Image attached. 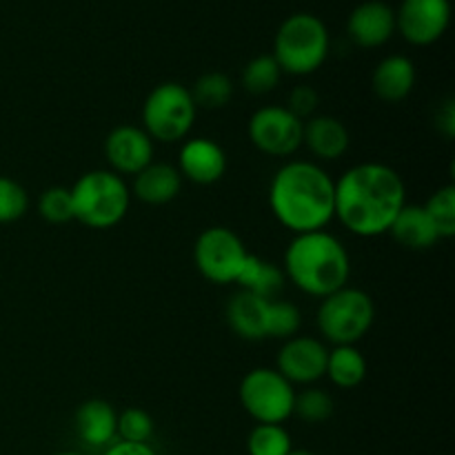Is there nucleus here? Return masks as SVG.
Returning a JSON list of instances; mask_svg holds the SVG:
<instances>
[{"label": "nucleus", "instance_id": "f257e3e1", "mask_svg": "<svg viewBox=\"0 0 455 455\" xmlns=\"http://www.w3.org/2000/svg\"><path fill=\"white\" fill-rule=\"evenodd\" d=\"M407 204V185L385 163H360L336 180L333 220L358 238L389 234L395 216Z\"/></svg>", "mask_w": 455, "mask_h": 455}, {"label": "nucleus", "instance_id": "f03ea898", "mask_svg": "<svg viewBox=\"0 0 455 455\" xmlns=\"http://www.w3.org/2000/svg\"><path fill=\"white\" fill-rule=\"evenodd\" d=\"M336 180L314 160H289L269 182V209L293 235L327 229L333 220Z\"/></svg>", "mask_w": 455, "mask_h": 455}, {"label": "nucleus", "instance_id": "7ed1b4c3", "mask_svg": "<svg viewBox=\"0 0 455 455\" xmlns=\"http://www.w3.org/2000/svg\"><path fill=\"white\" fill-rule=\"evenodd\" d=\"M283 271L284 278L302 293L323 300L349 284L351 258L342 240L331 231H309L289 240Z\"/></svg>", "mask_w": 455, "mask_h": 455}, {"label": "nucleus", "instance_id": "20e7f679", "mask_svg": "<svg viewBox=\"0 0 455 455\" xmlns=\"http://www.w3.org/2000/svg\"><path fill=\"white\" fill-rule=\"evenodd\" d=\"M74 220L89 229H111L124 220L132 204V191L123 176L111 169H92L69 187Z\"/></svg>", "mask_w": 455, "mask_h": 455}, {"label": "nucleus", "instance_id": "39448f33", "mask_svg": "<svg viewBox=\"0 0 455 455\" xmlns=\"http://www.w3.org/2000/svg\"><path fill=\"white\" fill-rule=\"evenodd\" d=\"M331 47L329 29L318 16L307 12L284 18L274 38L271 56L289 76H311L324 65Z\"/></svg>", "mask_w": 455, "mask_h": 455}, {"label": "nucleus", "instance_id": "423d86ee", "mask_svg": "<svg viewBox=\"0 0 455 455\" xmlns=\"http://www.w3.org/2000/svg\"><path fill=\"white\" fill-rule=\"evenodd\" d=\"M315 323L329 345H358L376 323V305L367 291L347 284L320 300Z\"/></svg>", "mask_w": 455, "mask_h": 455}, {"label": "nucleus", "instance_id": "0eeeda50", "mask_svg": "<svg viewBox=\"0 0 455 455\" xmlns=\"http://www.w3.org/2000/svg\"><path fill=\"white\" fill-rule=\"evenodd\" d=\"M198 107L189 87L180 83H160L142 102V129L154 142L172 145L189 136Z\"/></svg>", "mask_w": 455, "mask_h": 455}, {"label": "nucleus", "instance_id": "6e6552de", "mask_svg": "<svg viewBox=\"0 0 455 455\" xmlns=\"http://www.w3.org/2000/svg\"><path fill=\"white\" fill-rule=\"evenodd\" d=\"M238 398L256 425H283L293 416L296 389L275 369L256 367L240 380Z\"/></svg>", "mask_w": 455, "mask_h": 455}, {"label": "nucleus", "instance_id": "1a4fd4ad", "mask_svg": "<svg viewBox=\"0 0 455 455\" xmlns=\"http://www.w3.org/2000/svg\"><path fill=\"white\" fill-rule=\"evenodd\" d=\"M247 256L243 238L229 227H209L194 244L196 269L213 284H235Z\"/></svg>", "mask_w": 455, "mask_h": 455}, {"label": "nucleus", "instance_id": "9d476101", "mask_svg": "<svg viewBox=\"0 0 455 455\" xmlns=\"http://www.w3.org/2000/svg\"><path fill=\"white\" fill-rule=\"evenodd\" d=\"M305 120L293 116L284 105H267L251 114L247 133L251 145L271 158H289L302 147Z\"/></svg>", "mask_w": 455, "mask_h": 455}, {"label": "nucleus", "instance_id": "9b49d317", "mask_svg": "<svg viewBox=\"0 0 455 455\" xmlns=\"http://www.w3.org/2000/svg\"><path fill=\"white\" fill-rule=\"evenodd\" d=\"M451 22L449 0H403L395 12V31L409 44L429 47L438 43Z\"/></svg>", "mask_w": 455, "mask_h": 455}, {"label": "nucleus", "instance_id": "f8f14e48", "mask_svg": "<svg viewBox=\"0 0 455 455\" xmlns=\"http://www.w3.org/2000/svg\"><path fill=\"white\" fill-rule=\"evenodd\" d=\"M329 347L311 336H293L283 342L275 355V371L283 373L293 387H311L324 378Z\"/></svg>", "mask_w": 455, "mask_h": 455}, {"label": "nucleus", "instance_id": "ddd939ff", "mask_svg": "<svg viewBox=\"0 0 455 455\" xmlns=\"http://www.w3.org/2000/svg\"><path fill=\"white\" fill-rule=\"evenodd\" d=\"M154 140L136 124H118L105 138V158L118 176H136L154 163Z\"/></svg>", "mask_w": 455, "mask_h": 455}, {"label": "nucleus", "instance_id": "4468645a", "mask_svg": "<svg viewBox=\"0 0 455 455\" xmlns=\"http://www.w3.org/2000/svg\"><path fill=\"white\" fill-rule=\"evenodd\" d=\"M176 169L194 185H216L227 173V154L212 138H191L182 142Z\"/></svg>", "mask_w": 455, "mask_h": 455}, {"label": "nucleus", "instance_id": "2eb2a0df", "mask_svg": "<svg viewBox=\"0 0 455 455\" xmlns=\"http://www.w3.org/2000/svg\"><path fill=\"white\" fill-rule=\"evenodd\" d=\"M347 34L363 49L382 47L395 34V9L382 0H364L349 13Z\"/></svg>", "mask_w": 455, "mask_h": 455}, {"label": "nucleus", "instance_id": "dca6fc26", "mask_svg": "<svg viewBox=\"0 0 455 455\" xmlns=\"http://www.w3.org/2000/svg\"><path fill=\"white\" fill-rule=\"evenodd\" d=\"M351 136L347 124L333 116H311L302 127V147L323 163L340 160L349 151Z\"/></svg>", "mask_w": 455, "mask_h": 455}, {"label": "nucleus", "instance_id": "f3484780", "mask_svg": "<svg viewBox=\"0 0 455 455\" xmlns=\"http://www.w3.org/2000/svg\"><path fill=\"white\" fill-rule=\"evenodd\" d=\"M267 298L256 296L240 289L229 298L225 309L227 324L238 338L249 342L267 340V311H269Z\"/></svg>", "mask_w": 455, "mask_h": 455}, {"label": "nucleus", "instance_id": "a211bd4d", "mask_svg": "<svg viewBox=\"0 0 455 455\" xmlns=\"http://www.w3.org/2000/svg\"><path fill=\"white\" fill-rule=\"evenodd\" d=\"M118 413L107 400L92 398L76 409V435L92 449H107L116 440Z\"/></svg>", "mask_w": 455, "mask_h": 455}, {"label": "nucleus", "instance_id": "6ab92c4d", "mask_svg": "<svg viewBox=\"0 0 455 455\" xmlns=\"http://www.w3.org/2000/svg\"><path fill=\"white\" fill-rule=\"evenodd\" d=\"M416 87V65L403 53L382 58L371 74V89L382 102H403Z\"/></svg>", "mask_w": 455, "mask_h": 455}, {"label": "nucleus", "instance_id": "aec40b11", "mask_svg": "<svg viewBox=\"0 0 455 455\" xmlns=\"http://www.w3.org/2000/svg\"><path fill=\"white\" fill-rule=\"evenodd\" d=\"M182 189V176L173 164L169 163H151L147 164L142 172L133 176L132 196H136L140 203L158 207V204H167L178 198Z\"/></svg>", "mask_w": 455, "mask_h": 455}, {"label": "nucleus", "instance_id": "412c9836", "mask_svg": "<svg viewBox=\"0 0 455 455\" xmlns=\"http://www.w3.org/2000/svg\"><path fill=\"white\" fill-rule=\"evenodd\" d=\"M389 234L400 247L411 249V251H427L440 240L434 222L420 204H404L403 212L395 216Z\"/></svg>", "mask_w": 455, "mask_h": 455}, {"label": "nucleus", "instance_id": "4be33fe9", "mask_svg": "<svg viewBox=\"0 0 455 455\" xmlns=\"http://www.w3.org/2000/svg\"><path fill=\"white\" fill-rule=\"evenodd\" d=\"M324 376L331 380L338 389H355L367 378V358L355 345H340L331 347L327 355V369Z\"/></svg>", "mask_w": 455, "mask_h": 455}, {"label": "nucleus", "instance_id": "5701e85b", "mask_svg": "<svg viewBox=\"0 0 455 455\" xmlns=\"http://www.w3.org/2000/svg\"><path fill=\"white\" fill-rule=\"evenodd\" d=\"M284 283H287L284 271L275 262L262 260V258L253 256V253H249L243 265V271H240L238 280H235V284L243 291L256 293V296L267 298V300H274L283 291Z\"/></svg>", "mask_w": 455, "mask_h": 455}, {"label": "nucleus", "instance_id": "b1692460", "mask_svg": "<svg viewBox=\"0 0 455 455\" xmlns=\"http://www.w3.org/2000/svg\"><path fill=\"white\" fill-rule=\"evenodd\" d=\"M189 92L198 109L216 111L231 102V98H234V83L222 71H207V74H203L196 80Z\"/></svg>", "mask_w": 455, "mask_h": 455}, {"label": "nucleus", "instance_id": "393cba45", "mask_svg": "<svg viewBox=\"0 0 455 455\" xmlns=\"http://www.w3.org/2000/svg\"><path fill=\"white\" fill-rule=\"evenodd\" d=\"M283 71H280L278 62L271 53H262V56L251 58L243 69V87L247 89L251 96H267L278 87Z\"/></svg>", "mask_w": 455, "mask_h": 455}, {"label": "nucleus", "instance_id": "a878e982", "mask_svg": "<svg viewBox=\"0 0 455 455\" xmlns=\"http://www.w3.org/2000/svg\"><path fill=\"white\" fill-rule=\"evenodd\" d=\"M291 451V435L283 425H256L249 431V455H289Z\"/></svg>", "mask_w": 455, "mask_h": 455}, {"label": "nucleus", "instance_id": "bb28decb", "mask_svg": "<svg viewBox=\"0 0 455 455\" xmlns=\"http://www.w3.org/2000/svg\"><path fill=\"white\" fill-rule=\"evenodd\" d=\"M427 216L434 222L440 240H449L455 235V187L444 185L429 196L425 204Z\"/></svg>", "mask_w": 455, "mask_h": 455}, {"label": "nucleus", "instance_id": "cd10ccee", "mask_svg": "<svg viewBox=\"0 0 455 455\" xmlns=\"http://www.w3.org/2000/svg\"><path fill=\"white\" fill-rule=\"evenodd\" d=\"M302 324V314L293 302L289 300H274L269 302V311H267V338L274 340H289V338L298 336V329Z\"/></svg>", "mask_w": 455, "mask_h": 455}, {"label": "nucleus", "instance_id": "c85d7f7f", "mask_svg": "<svg viewBox=\"0 0 455 455\" xmlns=\"http://www.w3.org/2000/svg\"><path fill=\"white\" fill-rule=\"evenodd\" d=\"M293 416L309 425H323L333 416V398L324 389L307 387L293 400Z\"/></svg>", "mask_w": 455, "mask_h": 455}, {"label": "nucleus", "instance_id": "c756f323", "mask_svg": "<svg viewBox=\"0 0 455 455\" xmlns=\"http://www.w3.org/2000/svg\"><path fill=\"white\" fill-rule=\"evenodd\" d=\"M154 418L145 409L129 407L118 413V425H116V440L124 443H149L154 438Z\"/></svg>", "mask_w": 455, "mask_h": 455}, {"label": "nucleus", "instance_id": "7c9ffc66", "mask_svg": "<svg viewBox=\"0 0 455 455\" xmlns=\"http://www.w3.org/2000/svg\"><path fill=\"white\" fill-rule=\"evenodd\" d=\"M38 213L52 225H65L74 220V200L69 187H49L38 198Z\"/></svg>", "mask_w": 455, "mask_h": 455}, {"label": "nucleus", "instance_id": "2f4dec72", "mask_svg": "<svg viewBox=\"0 0 455 455\" xmlns=\"http://www.w3.org/2000/svg\"><path fill=\"white\" fill-rule=\"evenodd\" d=\"M29 209V194L20 182L9 176H0V225L20 220Z\"/></svg>", "mask_w": 455, "mask_h": 455}, {"label": "nucleus", "instance_id": "473e14b6", "mask_svg": "<svg viewBox=\"0 0 455 455\" xmlns=\"http://www.w3.org/2000/svg\"><path fill=\"white\" fill-rule=\"evenodd\" d=\"M318 102V92H315L314 87H309V84H298V87H293L291 92H289L287 105L284 107L300 120H307L311 118V116H315Z\"/></svg>", "mask_w": 455, "mask_h": 455}, {"label": "nucleus", "instance_id": "72a5a7b5", "mask_svg": "<svg viewBox=\"0 0 455 455\" xmlns=\"http://www.w3.org/2000/svg\"><path fill=\"white\" fill-rule=\"evenodd\" d=\"M100 455H158L149 443H124V440H114Z\"/></svg>", "mask_w": 455, "mask_h": 455}, {"label": "nucleus", "instance_id": "f704fd0d", "mask_svg": "<svg viewBox=\"0 0 455 455\" xmlns=\"http://www.w3.org/2000/svg\"><path fill=\"white\" fill-rule=\"evenodd\" d=\"M435 123H438V129H440V132H443V136L447 138V140H451L453 133H455V107H453V100H447L443 107H440L438 118H435Z\"/></svg>", "mask_w": 455, "mask_h": 455}, {"label": "nucleus", "instance_id": "c9c22d12", "mask_svg": "<svg viewBox=\"0 0 455 455\" xmlns=\"http://www.w3.org/2000/svg\"><path fill=\"white\" fill-rule=\"evenodd\" d=\"M289 455H315V453L314 451H305V449H293V451Z\"/></svg>", "mask_w": 455, "mask_h": 455}, {"label": "nucleus", "instance_id": "e433bc0d", "mask_svg": "<svg viewBox=\"0 0 455 455\" xmlns=\"http://www.w3.org/2000/svg\"><path fill=\"white\" fill-rule=\"evenodd\" d=\"M53 455H84V453H80V451H58Z\"/></svg>", "mask_w": 455, "mask_h": 455}]
</instances>
